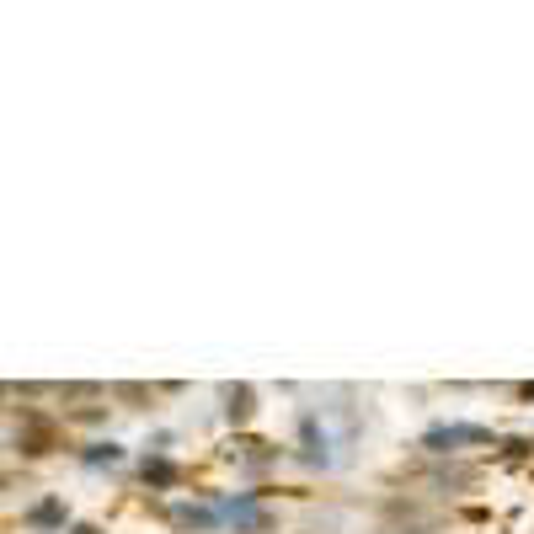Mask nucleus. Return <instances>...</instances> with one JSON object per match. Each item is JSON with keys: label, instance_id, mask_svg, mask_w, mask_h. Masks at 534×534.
<instances>
[{"label": "nucleus", "instance_id": "5", "mask_svg": "<svg viewBox=\"0 0 534 534\" xmlns=\"http://www.w3.org/2000/svg\"><path fill=\"white\" fill-rule=\"evenodd\" d=\"M65 518H70V513H65V502H38V508L27 513V524H38V529H43V524H65Z\"/></svg>", "mask_w": 534, "mask_h": 534}, {"label": "nucleus", "instance_id": "7", "mask_svg": "<svg viewBox=\"0 0 534 534\" xmlns=\"http://www.w3.org/2000/svg\"><path fill=\"white\" fill-rule=\"evenodd\" d=\"M113 396H118V401H129V406H145V401H155L150 390H145V385H134V380H118V385H113Z\"/></svg>", "mask_w": 534, "mask_h": 534}, {"label": "nucleus", "instance_id": "8", "mask_svg": "<svg viewBox=\"0 0 534 534\" xmlns=\"http://www.w3.org/2000/svg\"><path fill=\"white\" fill-rule=\"evenodd\" d=\"M33 396H43L38 380H6V401H33Z\"/></svg>", "mask_w": 534, "mask_h": 534}, {"label": "nucleus", "instance_id": "1", "mask_svg": "<svg viewBox=\"0 0 534 534\" xmlns=\"http://www.w3.org/2000/svg\"><path fill=\"white\" fill-rule=\"evenodd\" d=\"M11 449H22L27 460H43V454H54V449H59V428H54V417H43V412H22V428L11 433Z\"/></svg>", "mask_w": 534, "mask_h": 534}, {"label": "nucleus", "instance_id": "11", "mask_svg": "<svg viewBox=\"0 0 534 534\" xmlns=\"http://www.w3.org/2000/svg\"><path fill=\"white\" fill-rule=\"evenodd\" d=\"M518 401H534V385H518Z\"/></svg>", "mask_w": 534, "mask_h": 534}, {"label": "nucleus", "instance_id": "3", "mask_svg": "<svg viewBox=\"0 0 534 534\" xmlns=\"http://www.w3.org/2000/svg\"><path fill=\"white\" fill-rule=\"evenodd\" d=\"M251 412H257V390L251 385H225V417L241 428V422H251Z\"/></svg>", "mask_w": 534, "mask_h": 534}, {"label": "nucleus", "instance_id": "6", "mask_svg": "<svg viewBox=\"0 0 534 534\" xmlns=\"http://www.w3.org/2000/svg\"><path fill=\"white\" fill-rule=\"evenodd\" d=\"M102 390L91 385V380H70V385H59V401H97Z\"/></svg>", "mask_w": 534, "mask_h": 534}, {"label": "nucleus", "instance_id": "9", "mask_svg": "<svg viewBox=\"0 0 534 534\" xmlns=\"http://www.w3.org/2000/svg\"><path fill=\"white\" fill-rule=\"evenodd\" d=\"M118 454H123L118 444H97V449H91V454H86V460H91V465H102V460H107V465H113V460H118Z\"/></svg>", "mask_w": 534, "mask_h": 534}, {"label": "nucleus", "instance_id": "4", "mask_svg": "<svg viewBox=\"0 0 534 534\" xmlns=\"http://www.w3.org/2000/svg\"><path fill=\"white\" fill-rule=\"evenodd\" d=\"M139 476H145V486H155V492H166V486H177V465L171 460H145Z\"/></svg>", "mask_w": 534, "mask_h": 534}, {"label": "nucleus", "instance_id": "10", "mask_svg": "<svg viewBox=\"0 0 534 534\" xmlns=\"http://www.w3.org/2000/svg\"><path fill=\"white\" fill-rule=\"evenodd\" d=\"M70 534H102V529H97V524H75Z\"/></svg>", "mask_w": 534, "mask_h": 534}, {"label": "nucleus", "instance_id": "2", "mask_svg": "<svg viewBox=\"0 0 534 534\" xmlns=\"http://www.w3.org/2000/svg\"><path fill=\"white\" fill-rule=\"evenodd\" d=\"M486 428H433L428 438H422V449H433V454H454L460 444H486Z\"/></svg>", "mask_w": 534, "mask_h": 534}]
</instances>
